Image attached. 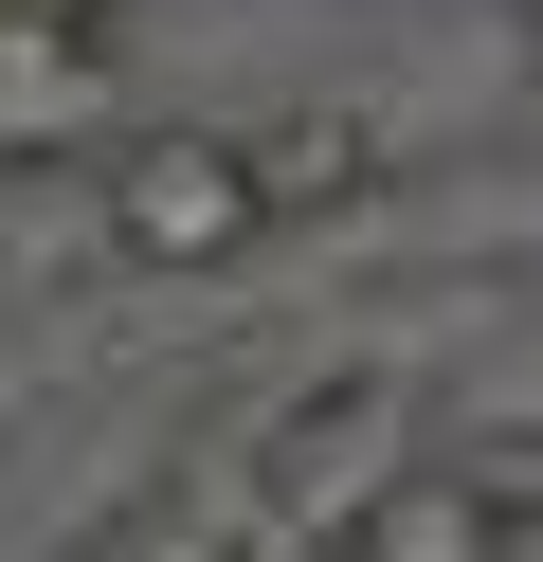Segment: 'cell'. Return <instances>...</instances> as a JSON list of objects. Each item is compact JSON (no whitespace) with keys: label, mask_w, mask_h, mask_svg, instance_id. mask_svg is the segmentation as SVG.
I'll list each match as a JSON object with an SVG mask.
<instances>
[{"label":"cell","mask_w":543,"mask_h":562,"mask_svg":"<svg viewBox=\"0 0 543 562\" xmlns=\"http://www.w3.org/2000/svg\"><path fill=\"white\" fill-rule=\"evenodd\" d=\"M489 19H525V37H543V0H489Z\"/></svg>","instance_id":"cell-9"},{"label":"cell","mask_w":543,"mask_h":562,"mask_svg":"<svg viewBox=\"0 0 543 562\" xmlns=\"http://www.w3.org/2000/svg\"><path fill=\"white\" fill-rule=\"evenodd\" d=\"M145 0H0V37H127Z\"/></svg>","instance_id":"cell-5"},{"label":"cell","mask_w":543,"mask_h":562,"mask_svg":"<svg viewBox=\"0 0 543 562\" xmlns=\"http://www.w3.org/2000/svg\"><path fill=\"white\" fill-rule=\"evenodd\" d=\"M236 562H344L326 526H236Z\"/></svg>","instance_id":"cell-7"},{"label":"cell","mask_w":543,"mask_h":562,"mask_svg":"<svg viewBox=\"0 0 543 562\" xmlns=\"http://www.w3.org/2000/svg\"><path fill=\"white\" fill-rule=\"evenodd\" d=\"M127 127V37H0V164H91Z\"/></svg>","instance_id":"cell-3"},{"label":"cell","mask_w":543,"mask_h":562,"mask_svg":"<svg viewBox=\"0 0 543 562\" xmlns=\"http://www.w3.org/2000/svg\"><path fill=\"white\" fill-rule=\"evenodd\" d=\"M91 200H109V291H236L253 255H272V200H253V146L236 127H200V110H163V127H109L91 146Z\"/></svg>","instance_id":"cell-1"},{"label":"cell","mask_w":543,"mask_h":562,"mask_svg":"<svg viewBox=\"0 0 543 562\" xmlns=\"http://www.w3.org/2000/svg\"><path fill=\"white\" fill-rule=\"evenodd\" d=\"M489 562H543V490H489Z\"/></svg>","instance_id":"cell-6"},{"label":"cell","mask_w":543,"mask_h":562,"mask_svg":"<svg viewBox=\"0 0 543 562\" xmlns=\"http://www.w3.org/2000/svg\"><path fill=\"white\" fill-rule=\"evenodd\" d=\"M236 146H253V200H272V236H344V218H381V182H398L381 110H344V91H308V110H253Z\"/></svg>","instance_id":"cell-2"},{"label":"cell","mask_w":543,"mask_h":562,"mask_svg":"<svg viewBox=\"0 0 543 562\" xmlns=\"http://www.w3.org/2000/svg\"><path fill=\"white\" fill-rule=\"evenodd\" d=\"M344 562H489V472H453V453H398V472L344 508Z\"/></svg>","instance_id":"cell-4"},{"label":"cell","mask_w":543,"mask_h":562,"mask_svg":"<svg viewBox=\"0 0 543 562\" xmlns=\"http://www.w3.org/2000/svg\"><path fill=\"white\" fill-rule=\"evenodd\" d=\"M19 308H36V291H19V255H0V327H19Z\"/></svg>","instance_id":"cell-8"}]
</instances>
